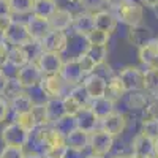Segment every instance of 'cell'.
Returning <instances> with one entry per match:
<instances>
[{"instance_id":"41","label":"cell","mask_w":158,"mask_h":158,"mask_svg":"<svg viewBox=\"0 0 158 158\" xmlns=\"http://www.w3.org/2000/svg\"><path fill=\"white\" fill-rule=\"evenodd\" d=\"M8 49L10 46L5 41H0V70L8 63Z\"/></svg>"},{"instance_id":"49","label":"cell","mask_w":158,"mask_h":158,"mask_svg":"<svg viewBox=\"0 0 158 158\" xmlns=\"http://www.w3.org/2000/svg\"><path fill=\"white\" fill-rule=\"evenodd\" d=\"M153 155H156V156H158V138L155 139V150H153Z\"/></svg>"},{"instance_id":"26","label":"cell","mask_w":158,"mask_h":158,"mask_svg":"<svg viewBox=\"0 0 158 158\" xmlns=\"http://www.w3.org/2000/svg\"><path fill=\"white\" fill-rule=\"evenodd\" d=\"M149 92L146 89L142 90H135V92H128L127 97V106L130 109H146L149 104Z\"/></svg>"},{"instance_id":"23","label":"cell","mask_w":158,"mask_h":158,"mask_svg":"<svg viewBox=\"0 0 158 158\" xmlns=\"http://www.w3.org/2000/svg\"><path fill=\"white\" fill-rule=\"evenodd\" d=\"M30 62V54L27 52V48L24 46H10L8 49V63L13 68H21L25 63Z\"/></svg>"},{"instance_id":"18","label":"cell","mask_w":158,"mask_h":158,"mask_svg":"<svg viewBox=\"0 0 158 158\" xmlns=\"http://www.w3.org/2000/svg\"><path fill=\"white\" fill-rule=\"evenodd\" d=\"M74 117H76L77 128H81L84 131H89V133H92L94 130H97V127L100 123V118L95 115V112L92 111L90 106H84Z\"/></svg>"},{"instance_id":"42","label":"cell","mask_w":158,"mask_h":158,"mask_svg":"<svg viewBox=\"0 0 158 158\" xmlns=\"http://www.w3.org/2000/svg\"><path fill=\"white\" fill-rule=\"evenodd\" d=\"M146 112H147V117H156L158 118V97H155L153 100L149 101Z\"/></svg>"},{"instance_id":"56","label":"cell","mask_w":158,"mask_h":158,"mask_svg":"<svg viewBox=\"0 0 158 158\" xmlns=\"http://www.w3.org/2000/svg\"><path fill=\"white\" fill-rule=\"evenodd\" d=\"M156 40H158V38H156Z\"/></svg>"},{"instance_id":"7","label":"cell","mask_w":158,"mask_h":158,"mask_svg":"<svg viewBox=\"0 0 158 158\" xmlns=\"http://www.w3.org/2000/svg\"><path fill=\"white\" fill-rule=\"evenodd\" d=\"M114 146V136L106 133L104 130H94L90 133V142H89V149L92 153L95 155H108Z\"/></svg>"},{"instance_id":"3","label":"cell","mask_w":158,"mask_h":158,"mask_svg":"<svg viewBox=\"0 0 158 158\" xmlns=\"http://www.w3.org/2000/svg\"><path fill=\"white\" fill-rule=\"evenodd\" d=\"M32 131L24 128L16 120L13 123H8L2 130V141L5 146H16V147H25L30 141Z\"/></svg>"},{"instance_id":"22","label":"cell","mask_w":158,"mask_h":158,"mask_svg":"<svg viewBox=\"0 0 158 158\" xmlns=\"http://www.w3.org/2000/svg\"><path fill=\"white\" fill-rule=\"evenodd\" d=\"M8 103H10V109L15 112V115H16V114H24V112L32 111L33 104H35L33 100H32V97H30L29 94H25L24 90L19 92V94L15 95L13 98H10Z\"/></svg>"},{"instance_id":"43","label":"cell","mask_w":158,"mask_h":158,"mask_svg":"<svg viewBox=\"0 0 158 158\" xmlns=\"http://www.w3.org/2000/svg\"><path fill=\"white\" fill-rule=\"evenodd\" d=\"M15 21L13 19V15H8V16H2L0 18V33H5L6 30H8V27L11 25V22Z\"/></svg>"},{"instance_id":"51","label":"cell","mask_w":158,"mask_h":158,"mask_svg":"<svg viewBox=\"0 0 158 158\" xmlns=\"http://www.w3.org/2000/svg\"><path fill=\"white\" fill-rule=\"evenodd\" d=\"M152 10H153V13H155V18L158 19V3H156V5H155V6H153Z\"/></svg>"},{"instance_id":"47","label":"cell","mask_w":158,"mask_h":158,"mask_svg":"<svg viewBox=\"0 0 158 158\" xmlns=\"http://www.w3.org/2000/svg\"><path fill=\"white\" fill-rule=\"evenodd\" d=\"M24 158H43V155H40L36 152H29V153H25Z\"/></svg>"},{"instance_id":"37","label":"cell","mask_w":158,"mask_h":158,"mask_svg":"<svg viewBox=\"0 0 158 158\" xmlns=\"http://www.w3.org/2000/svg\"><path fill=\"white\" fill-rule=\"evenodd\" d=\"M15 120H16L18 123H21L24 128H27L29 131H33V130L38 128V127H36V122H35V117H33V114H32V111L24 112V114H16Z\"/></svg>"},{"instance_id":"25","label":"cell","mask_w":158,"mask_h":158,"mask_svg":"<svg viewBox=\"0 0 158 158\" xmlns=\"http://www.w3.org/2000/svg\"><path fill=\"white\" fill-rule=\"evenodd\" d=\"M90 108H92V111L95 112V115L100 118V120H101V118H104V117H108L111 112L115 111V109H114V101L109 100L106 95L92 100Z\"/></svg>"},{"instance_id":"31","label":"cell","mask_w":158,"mask_h":158,"mask_svg":"<svg viewBox=\"0 0 158 158\" xmlns=\"http://www.w3.org/2000/svg\"><path fill=\"white\" fill-rule=\"evenodd\" d=\"M33 2L35 0H8L11 15H16V16L29 15V13H32Z\"/></svg>"},{"instance_id":"52","label":"cell","mask_w":158,"mask_h":158,"mask_svg":"<svg viewBox=\"0 0 158 158\" xmlns=\"http://www.w3.org/2000/svg\"><path fill=\"white\" fill-rule=\"evenodd\" d=\"M114 158H131V155H117Z\"/></svg>"},{"instance_id":"48","label":"cell","mask_w":158,"mask_h":158,"mask_svg":"<svg viewBox=\"0 0 158 158\" xmlns=\"http://www.w3.org/2000/svg\"><path fill=\"white\" fill-rule=\"evenodd\" d=\"M85 158H104L103 155H95V153H90V155H87Z\"/></svg>"},{"instance_id":"30","label":"cell","mask_w":158,"mask_h":158,"mask_svg":"<svg viewBox=\"0 0 158 158\" xmlns=\"http://www.w3.org/2000/svg\"><path fill=\"white\" fill-rule=\"evenodd\" d=\"M144 89L150 95L158 97V68L144 70Z\"/></svg>"},{"instance_id":"53","label":"cell","mask_w":158,"mask_h":158,"mask_svg":"<svg viewBox=\"0 0 158 158\" xmlns=\"http://www.w3.org/2000/svg\"><path fill=\"white\" fill-rule=\"evenodd\" d=\"M43 158H57V156H52V155H46V153H44Z\"/></svg>"},{"instance_id":"38","label":"cell","mask_w":158,"mask_h":158,"mask_svg":"<svg viewBox=\"0 0 158 158\" xmlns=\"http://www.w3.org/2000/svg\"><path fill=\"white\" fill-rule=\"evenodd\" d=\"M25 152L24 147H16V146H5L0 150V158H24Z\"/></svg>"},{"instance_id":"13","label":"cell","mask_w":158,"mask_h":158,"mask_svg":"<svg viewBox=\"0 0 158 158\" xmlns=\"http://www.w3.org/2000/svg\"><path fill=\"white\" fill-rule=\"evenodd\" d=\"M71 29L74 30L76 35L79 36H85L89 32L95 29V19H94V13L90 11H81L76 13L73 16V24Z\"/></svg>"},{"instance_id":"15","label":"cell","mask_w":158,"mask_h":158,"mask_svg":"<svg viewBox=\"0 0 158 158\" xmlns=\"http://www.w3.org/2000/svg\"><path fill=\"white\" fill-rule=\"evenodd\" d=\"M67 146L73 152H84L89 149V142H90V133L84 131L81 128H74L73 131L65 136Z\"/></svg>"},{"instance_id":"32","label":"cell","mask_w":158,"mask_h":158,"mask_svg":"<svg viewBox=\"0 0 158 158\" xmlns=\"http://www.w3.org/2000/svg\"><path fill=\"white\" fill-rule=\"evenodd\" d=\"M85 41H87V44H98V46H108V43H109V38H111V35L108 33V32H103V30H100V29H94L92 32H89L85 36Z\"/></svg>"},{"instance_id":"21","label":"cell","mask_w":158,"mask_h":158,"mask_svg":"<svg viewBox=\"0 0 158 158\" xmlns=\"http://www.w3.org/2000/svg\"><path fill=\"white\" fill-rule=\"evenodd\" d=\"M131 150H133V153H138V155L152 156L155 150V139L142 133H138L133 139V144H131Z\"/></svg>"},{"instance_id":"1","label":"cell","mask_w":158,"mask_h":158,"mask_svg":"<svg viewBox=\"0 0 158 158\" xmlns=\"http://www.w3.org/2000/svg\"><path fill=\"white\" fill-rule=\"evenodd\" d=\"M112 13L118 22H122L128 27L142 24L144 19V6L136 0H118L112 3Z\"/></svg>"},{"instance_id":"39","label":"cell","mask_w":158,"mask_h":158,"mask_svg":"<svg viewBox=\"0 0 158 158\" xmlns=\"http://www.w3.org/2000/svg\"><path fill=\"white\" fill-rule=\"evenodd\" d=\"M79 3H81V6L85 11L95 13V11L103 10L104 3H108V0H79Z\"/></svg>"},{"instance_id":"33","label":"cell","mask_w":158,"mask_h":158,"mask_svg":"<svg viewBox=\"0 0 158 158\" xmlns=\"http://www.w3.org/2000/svg\"><path fill=\"white\" fill-rule=\"evenodd\" d=\"M139 133L146 135L152 139L158 138V118L156 117H147L144 118L142 123H141V131Z\"/></svg>"},{"instance_id":"40","label":"cell","mask_w":158,"mask_h":158,"mask_svg":"<svg viewBox=\"0 0 158 158\" xmlns=\"http://www.w3.org/2000/svg\"><path fill=\"white\" fill-rule=\"evenodd\" d=\"M8 114H10V103L6 98L0 97V123L6 120Z\"/></svg>"},{"instance_id":"50","label":"cell","mask_w":158,"mask_h":158,"mask_svg":"<svg viewBox=\"0 0 158 158\" xmlns=\"http://www.w3.org/2000/svg\"><path fill=\"white\" fill-rule=\"evenodd\" d=\"M131 158H150V156H144V155H138V153H133Z\"/></svg>"},{"instance_id":"5","label":"cell","mask_w":158,"mask_h":158,"mask_svg":"<svg viewBox=\"0 0 158 158\" xmlns=\"http://www.w3.org/2000/svg\"><path fill=\"white\" fill-rule=\"evenodd\" d=\"M38 46H40V51L63 54L68 48V35L63 30H51L41 41L38 43Z\"/></svg>"},{"instance_id":"17","label":"cell","mask_w":158,"mask_h":158,"mask_svg":"<svg viewBox=\"0 0 158 158\" xmlns=\"http://www.w3.org/2000/svg\"><path fill=\"white\" fill-rule=\"evenodd\" d=\"M153 40V32L150 27H147V25H133V27H130L128 30V41L136 46L138 49L144 44H147L149 41H152Z\"/></svg>"},{"instance_id":"9","label":"cell","mask_w":158,"mask_h":158,"mask_svg":"<svg viewBox=\"0 0 158 158\" xmlns=\"http://www.w3.org/2000/svg\"><path fill=\"white\" fill-rule=\"evenodd\" d=\"M117 76L120 79L122 85L125 87L127 94L144 89V71L138 67H125Z\"/></svg>"},{"instance_id":"12","label":"cell","mask_w":158,"mask_h":158,"mask_svg":"<svg viewBox=\"0 0 158 158\" xmlns=\"http://www.w3.org/2000/svg\"><path fill=\"white\" fill-rule=\"evenodd\" d=\"M100 128L104 130L106 133L112 135V136H118V135H122L127 128V117L122 112L114 111L108 117H104L100 120Z\"/></svg>"},{"instance_id":"35","label":"cell","mask_w":158,"mask_h":158,"mask_svg":"<svg viewBox=\"0 0 158 158\" xmlns=\"http://www.w3.org/2000/svg\"><path fill=\"white\" fill-rule=\"evenodd\" d=\"M54 127L60 131L62 135H65L67 136L70 131H73L74 128H77V125H76V117L74 115H63L60 120H57L56 123H54Z\"/></svg>"},{"instance_id":"44","label":"cell","mask_w":158,"mask_h":158,"mask_svg":"<svg viewBox=\"0 0 158 158\" xmlns=\"http://www.w3.org/2000/svg\"><path fill=\"white\" fill-rule=\"evenodd\" d=\"M8 76L0 70V97H3V94H5V89H6V84H8Z\"/></svg>"},{"instance_id":"16","label":"cell","mask_w":158,"mask_h":158,"mask_svg":"<svg viewBox=\"0 0 158 158\" xmlns=\"http://www.w3.org/2000/svg\"><path fill=\"white\" fill-rule=\"evenodd\" d=\"M138 56L142 65L147 68H158V40H152L138 49Z\"/></svg>"},{"instance_id":"4","label":"cell","mask_w":158,"mask_h":158,"mask_svg":"<svg viewBox=\"0 0 158 158\" xmlns=\"http://www.w3.org/2000/svg\"><path fill=\"white\" fill-rule=\"evenodd\" d=\"M43 71L40 70V67L36 65V62H29L25 63L24 67L18 68L16 71V79L19 81V84L24 89H33L38 87L41 84V79H43Z\"/></svg>"},{"instance_id":"28","label":"cell","mask_w":158,"mask_h":158,"mask_svg":"<svg viewBox=\"0 0 158 158\" xmlns=\"http://www.w3.org/2000/svg\"><path fill=\"white\" fill-rule=\"evenodd\" d=\"M104 95H106L109 100H112L114 103L118 101V100H122V98L127 95V90H125V87L122 85L118 76H114V77H111L109 81H108L106 94H104Z\"/></svg>"},{"instance_id":"2","label":"cell","mask_w":158,"mask_h":158,"mask_svg":"<svg viewBox=\"0 0 158 158\" xmlns=\"http://www.w3.org/2000/svg\"><path fill=\"white\" fill-rule=\"evenodd\" d=\"M3 41L8 46H30L33 40L27 29V24L22 21H13L8 30L3 33Z\"/></svg>"},{"instance_id":"19","label":"cell","mask_w":158,"mask_h":158,"mask_svg":"<svg viewBox=\"0 0 158 158\" xmlns=\"http://www.w3.org/2000/svg\"><path fill=\"white\" fill-rule=\"evenodd\" d=\"M73 13L70 8H57L56 13L49 18V24L52 30H63L67 32L73 24Z\"/></svg>"},{"instance_id":"6","label":"cell","mask_w":158,"mask_h":158,"mask_svg":"<svg viewBox=\"0 0 158 158\" xmlns=\"http://www.w3.org/2000/svg\"><path fill=\"white\" fill-rule=\"evenodd\" d=\"M35 62L40 67V70L43 71V74H60L62 67L65 63L62 54H59V52H44V51L38 52Z\"/></svg>"},{"instance_id":"55","label":"cell","mask_w":158,"mask_h":158,"mask_svg":"<svg viewBox=\"0 0 158 158\" xmlns=\"http://www.w3.org/2000/svg\"><path fill=\"white\" fill-rule=\"evenodd\" d=\"M150 158H158V156H156V155H152V156H150Z\"/></svg>"},{"instance_id":"8","label":"cell","mask_w":158,"mask_h":158,"mask_svg":"<svg viewBox=\"0 0 158 158\" xmlns=\"http://www.w3.org/2000/svg\"><path fill=\"white\" fill-rule=\"evenodd\" d=\"M60 76L63 77V81L67 82V85H70V87L82 84L84 77H85V73H84V70L81 67L79 59L73 57V59L65 62L63 67H62V71H60Z\"/></svg>"},{"instance_id":"54","label":"cell","mask_w":158,"mask_h":158,"mask_svg":"<svg viewBox=\"0 0 158 158\" xmlns=\"http://www.w3.org/2000/svg\"><path fill=\"white\" fill-rule=\"evenodd\" d=\"M115 2H118V0H108V3H109V5H112V3H115Z\"/></svg>"},{"instance_id":"20","label":"cell","mask_w":158,"mask_h":158,"mask_svg":"<svg viewBox=\"0 0 158 158\" xmlns=\"http://www.w3.org/2000/svg\"><path fill=\"white\" fill-rule=\"evenodd\" d=\"M94 19H95V29H100L103 32H108L109 35L117 29V18L114 16L112 11L106 10H100L94 13Z\"/></svg>"},{"instance_id":"45","label":"cell","mask_w":158,"mask_h":158,"mask_svg":"<svg viewBox=\"0 0 158 158\" xmlns=\"http://www.w3.org/2000/svg\"><path fill=\"white\" fill-rule=\"evenodd\" d=\"M8 15H11L8 0H0V18H2V16H8Z\"/></svg>"},{"instance_id":"11","label":"cell","mask_w":158,"mask_h":158,"mask_svg":"<svg viewBox=\"0 0 158 158\" xmlns=\"http://www.w3.org/2000/svg\"><path fill=\"white\" fill-rule=\"evenodd\" d=\"M106 85H108V81L101 74H97L95 71L87 74L84 77V81H82V87L85 89L90 100L104 97V94H106Z\"/></svg>"},{"instance_id":"10","label":"cell","mask_w":158,"mask_h":158,"mask_svg":"<svg viewBox=\"0 0 158 158\" xmlns=\"http://www.w3.org/2000/svg\"><path fill=\"white\" fill-rule=\"evenodd\" d=\"M65 85H67V82L63 81L60 74H44L41 79V84H40V87L48 98H63Z\"/></svg>"},{"instance_id":"14","label":"cell","mask_w":158,"mask_h":158,"mask_svg":"<svg viewBox=\"0 0 158 158\" xmlns=\"http://www.w3.org/2000/svg\"><path fill=\"white\" fill-rule=\"evenodd\" d=\"M25 24H27V29L30 32L32 40H33V41H36V43H40L52 30L51 29V24H49V19L40 18V16H35V15H32L30 19L25 22Z\"/></svg>"},{"instance_id":"24","label":"cell","mask_w":158,"mask_h":158,"mask_svg":"<svg viewBox=\"0 0 158 158\" xmlns=\"http://www.w3.org/2000/svg\"><path fill=\"white\" fill-rule=\"evenodd\" d=\"M46 111H48L49 123L54 125L57 120H60L63 115H67V112H65V106H63V98H48Z\"/></svg>"},{"instance_id":"27","label":"cell","mask_w":158,"mask_h":158,"mask_svg":"<svg viewBox=\"0 0 158 158\" xmlns=\"http://www.w3.org/2000/svg\"><path fill=\"white\" fill-rule=\"evenodd\" d=\"M57 8H59L57 0H35L33 8H32V15L49 19L56 13Z\"/></svg>"},{"instance_id":"46","label":"cell","mask_w":158,"mask_h":158,"mask_svg":"<svg viewBox=\"0 0 158 158\" xmlns=\"http://www.w3.org/2000/svg\"><path fill=\"white\" fill-rule=\"evenodd\" d=\"M142 3L146 5V6H149V8H153L158 3V0H142Z\"/></svg>"},{"instance_id":"36","label":"cell","mask_w":158,"mask_h":158,"mask_svg":"<svg viewBox=\"0 0 158 158\" xmlns=\"http://www.w3.org/2000/svg\"><path fill=\"white\" fill-rule=\"evenodd\" d=\"M63 106H65V112H67L68 115H76L79 111L84 108L82 104L79 103L74 97H71L70 94L63 97Z\"/></svg>"},{"instance_id":"34","label":"cell","mask_w":158,"mask_h":158,"mask_svg":"<svg viewBox=\"0 0 158 158\" xmlns=\"http://www.w3.org/2000/svg\"><path fill=\"white\" fill-rule=\"evenodd\" d=\"M32 114L35 117V122H36V127H46V125H51L49 123V118H48V111H46V103H38V104H33L32 108Z\"/></svg>"},{"instance_id":"29","label":"cell","mask_w":158,"mask_h":158,"mask_svg":"<svg viewBox=\"0 0 158 158\" xmlns=\"http://www.w3.org/2000/svg\"><path fill=\"white\" fill-rule=\"evenodd\" d=\"M84 54L94 62L97 67L103 65L106 62V57H108V46H98V44H87Z\"/></svg>"}]
</instances>
